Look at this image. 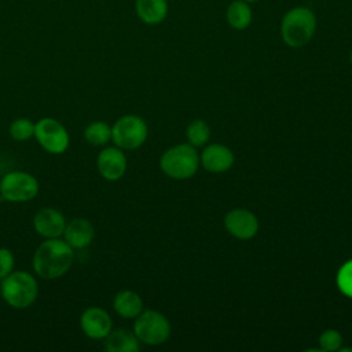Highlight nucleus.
I'll list each match as a JSON object with an SVG mask.
<instances>
[{"instance_id":"nucleus-17","label":"nucleus","mask_w":352,"mask_h":352,"mask_svg":"<svg viewBox=\"0 0 352 352\" xmlns=\"http://www.w3.org/2000/svg\"><path fill=\"white\" fill-rule=\"evenodd\" d=\"M114 311L125 319H135L143 311V301L133 290H121L113 298Z\"/></svg>"},{"instance_id":"nucleus-1","label":"nucleus","mask_w":352,"mask_h":352,"mask_svg":"<svg viewBox=\"0 0 352 352\" xmlns=\"http://www.w3.org/2000/svg\"><path fill=\"white\" fill-rule=\"evenodd\" d=\"M73 248L59 238L45 239L34 252L33 270L43 279H56L65 275L73 264Z\"/></svg>"},{"instance_id":"nucleus-3","label":"nucleus","mask_w":352,"mask_h":352,"mask_svg":"<svg viewBox=\"0 0 352 352\" xmlns=\"http://www.w3.org/2000/svg\"><path fill=\"white\" fill-rule=\"evenodd\" d=\"M3 300L12 308L23 309L34 302L38 294L36 278L26 271L10 272L0 283Z\"/></svg>"},{"instance_id":"nucleus-11","label":"nucleus","mask_w":352,"mask_h":352,"mask_svg":"<svg viewBox=\"0 0 352 352\" xmlns=\"http://www.w3.org/2000/svg\"><path fill=\"white\" fill-rule=\"evenodd\" d=\"M96 166L103 179L109 182H116L125 175L126 157L122 148L117 146L104 147L98 155Z\"/></svg>"},{"instance_id":"nucleus-13","label":"nucleus","mask_w":352,"mask_h":352,"mask_svg":"<svg viewBox=\"0 0 352 352\" xmlns=\"http://www.w3.org/2000/svg\"><path fill=\"white\" fill-rule=\"evenodd\" d=\"M234 153L224 144L212 143L208 144L199 155V164L213 173H221L228 170L234 165Z\"/></svg>"},{"instance_id":"nucleus-8","label":"nucleus","mask_w":352,"mask_h":352,"mask_svg":"<svg viewBox=\"0 0 352 352\" xmlns=\"http://www.w3.org/2000/svg\"><path fill=\"white\" fill-rule=\"evenodd\" d=\"M34 138L51 154H62L67 150L70 142L66 128L52 117L40 118L34 124Z\"/></svg>"},{"instance_id":"nucleus-19","label":"nucleus","mask_w":352,"mask_h":352,"mask_svg":"<svg viewBox=\"0 0 352 352\" xmlns=\"http://www.w3.org/2000/svg\"><path fill=\"white\" fill-rule=\"evenodd\" d=\"M84 138L92 146H104L111 140V126L104 121H94L84 129Z\"/></svg>"},{"instance_id":"nucleus-18","label":"nucleus","mask_w":352,"mask_h":352,"mask_svg":"<svg viewBox=\"0 0 352 352\" xmlns=\"http://www.w3.org/2000/svg\"><path fill=\"white\" fill-rule=\"evenodd\" d=\"M226 19L235 30H245L249 28L253 19V12L249 3L243 0L231 1L226 10Z\"/></svg>"},{"instance_id":"nucleus-4","label":"nucleus","mask_w":352,"mask_h":352,"mask_svg":"<svg viewBox=\"0 0 352 352\" xmlns=\"http://www.w3.org/2000/svg\"><path fill=\"white\" fill-rule=\"evenodd\" d=\"M199 166V154L190 143H180L164 151L160 158L161 170L176 180H186L195 175Z\"/></svg>"},{"instance_id":"nucleus-5","label":"nucleus","mask_w":352,"mask_h":352,"mask_svg":"<svg viewBox=\"0 0 352 352\" xmlns=\"http://www.w3.org/2000/svg\"><path fill=\"white\" fill-rule=\"evenodd\" d=\"M133 333L146 345H160L169 338L170 323L161 312L146 309L135 318Z\"/></svg>"},{"instance_id":"nucleus-12","label":"nucleus","mask_w":352,"mask_h":352,"mask_svg":"<svg viewBox=\"0 0 352 352\" xmlns=\"http://www.w3.org/2000/svg\"><path fill=\"white\" fill-rule=\"evenodd\" d=\"M33 227L36 232L45 238H59L63 235L66 219L62 212L55 208H43L33 217Z\"/></svg>"},{"instance_id":"nucleus-25","label":"nucleus","mask_w":352,"mask_h":352,"mask_svg":"<svg viewBox=\"0 0 352 352\" xmlns=\"http://www.w3.org/2000/svg\"><path fill=\"white\" fill-rule=\"evenodd\" d=\"M243 1H248L250 4V3H254V1H258V0H243Z\"/></svg>"},{"instance_id":"nucleus-14","label":"nucleus","mask_w":352,"mask_h":352,"mask_svg":"<svg viewBox=\"0 0 352 352\" xmlns=\"http://www.w3.org/2000/svg\"><path fill=\"white\" fill-rule=\"evenodd\" d=\"M95 236V230L92 223L84 217L72 219L66 223L63 238L73 249H84L91 245Z\"/></svg>"},{"instance_id":"nucleus-24","label":"nucleus","mask_w":352,"mask_h":352,"mask_svg":"<svg viewBox=\"0 0 352 352\" xmlns=\"http://www.w3.org/2000/svg\"><path fill=\"white\" fill-rule=\"evenodd\" d=\"M14 261L12 252L7 248H0V279L12 272Z\"/></svg>"},{"instance_id":"nucleus-21","label":"nucleus","mask_w":352,"mask_h":352,"mask_svg":"<svg viewBox=\"0 0 352 352\" xmlns=\"http://www.w3.org/2000/svg\"><path fill=\"white\" fill-rule=\"evenodd\" d=\"M10 136L16 142L29 140L34 136V124L26 117L16 118L10 125Z\"/></svg>"},{"instance_id":"nucleus-15","label":"nucleus","mask_w":352,"mask_h":352,"mask_svg":"<svg viewBox=\"0 0 352 352\" xmlns=\"http://www.w3.org/2000/svg\"><path fill=\"white\" fill-rule=\"evenodd\" d=\"M166 0H136L135 11L138 18L146 25H158L168 15Z\"/></svg>"},{"instance_id":"nucleus-20","label":"nucleus","mask_w":352,"mask_h":352,"mask_svg":"<svg viewBox=\"0 0 352 352\" xmlns=\"http://www.w3.org/2000/svg\"><path fill=\"white\" fill-rule=\"evenodd\" d=\"M187 140L194 147L205 146L210 139V128L204 120H194L188 124L186 131Z\"/></svg>"},{"instance_id":"nucleus-16","label":"nucleus","mask_w":352,"mask_h":352,"mask_svg":"<svg viewBox=\"0 0 352 352\" xmlns=\"http://www.w3.org/2000/svg\"><path fill=\"white\" fill-rule=\"evenodd\" d=\"M140 348V341L133 331L126 329L111 330L104 337V349L109 352H136Z\"/></svg>"},{"instance_id":"nucleus-22","label":"nucleus","mask_w":352,"mask_h":352,"mask_svg":"<svg viewBox=\"0 0 352 352\" xmlns=\"http://www.w3.org/2000/svg\"><path fill=\"white\" fill-rule=\"evenodd\" d=\"M338 290L348 298H352V258L342 263L336 275Z\"/></svg>"},{"instance_id":"nucleus-10","label":"nucleus","mask_w":352,"mask_h":352,"mask_svg":"<svg viewBox=\"0 0 352 352\" xmlns=\"http://www.w3.org/2000/svg\"><path fill=\"white\" fill-rule=\"evenodd\" d=\"M82 333L92 340H104L113 330V322L107 311L100 307H89L80 316Z\"/></svg>"},{"instance_id":"nucleus-7","label":"nucleus","mask_w":352,"mask_h":352,"mask_svg":"<svg viewBox=\"0 0 352 352\" xmlns=\"http://www.w3.org/2000/svg\"><path fill=\"white\" fill-rule=\"evenodd\" d=\"M38 192L37 179L22 170H12L3 176L0 182V195L10 202L32 201Z\"/></svg>"},{"instance_id":"nucleus-2","label":"nucleus","mask_w":352,"mask_h":352,"mask_svg":"<svg viewBox=\"0 0 352 352\" xmlns=\"http://www.w3.org/2000/svg\"><path fill=\"white\" fill-rule=\"evenodd\" d=\"M316 30V16L314 11L304 6H297L285 12L280 21V37L287 47L300 48L311 41Z\"/></svg>"},{"instance_id":"nucleus-26","label":"nucleus","mask_w":352,"mask_h":352,"mask_svg":"<svg viewBox=\"0 0 352 352\" xmlns=\"http://www.w3.org/2000/svg\"><path fill=\"white\" fill-rule=\"evenodd\" d=\"M349 60H351V63H352V51H351V54H349Z\"/></svg>"},{"instance_id":"nucleus-6","label":"nucleus","mask_w":352,"mask_h":352,"mask_svg":"<svg viewBox=\"0 0 352 352\" xmlns=\"http://www.w3.org/2000/svg\"><path fill=\"white\" fill-rule=\"evenodd\" d=\"M148 128L146 121L133 114L120 117L111 126V140L122 150L139 148L147 139Z\"/></svg>"},{"instance_id":"nucleus-9","label":"nucleus","mask_w":352,"mask_h":352,"mask_svg":"<svg viewBox=\"0 0 352 352\" xmlns=\"http://www.w3.org/2000/svg\"><path fill=\"white\" fill-rule=\"evenodd\" d=\"M226 230L238 239H250L258 231V219L248 209H231L224 216Z\"/></svg>"},{"instance_id":"nucleus-23","label":"nucleus","mask_w":352,"mask_h":352,"mask_svg":"<svg viewBox=\"0 0 352 352\" xmlns=\"http://www.w3.org/2000/svg\"><path fill=\"white\" fill-rule=\"evenodd\" d=\"M341 345H342V336L338 330L329 329V330H324L319 336L320 351H326V352L338 351L341 348Z\"/></svg>"}]
</instances>
